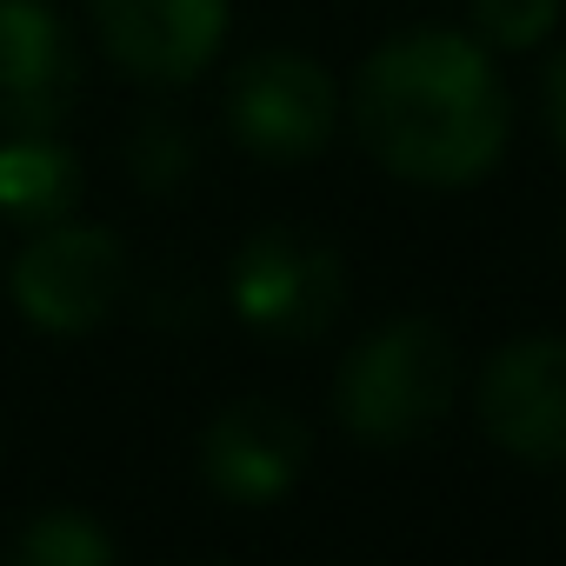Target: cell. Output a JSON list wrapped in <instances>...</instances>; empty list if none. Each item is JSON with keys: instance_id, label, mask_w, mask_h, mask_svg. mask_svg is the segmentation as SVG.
<instances>
[{"instance_id": "cell-10", "label": "cell", "mask_w": 566, "mask_h": 566, "mask_svg": "<svg viewBox=\"0 0 566 566\" xmlns=\"http://www.w3.org/2000/svg\"><path fill=\"white\" fill-rule=\"evenodd\" d=\"M74 200H81V160L54 134H8L0 140V207L14 220L54 227V220H67Z\"/></svg>"}, {"instance_id": "cell-7", "label": "cell", "mask_w": 566, "mask_h": 566, "mask_svg": "<svg viewBox=\"0 0 566 566\" xmlns=\"http://www.w3.org/2000/svg\"><path fill=\"white\" fill-rule=\"evenodd\" d=\"M81 101V48L48 0H0V134H61Z\"/></svg>"}, {"instance_id": "cell-12", "label": "cell", "mask_w": 566, "mask_h": 566, "mask_svg": "<svg viewBox=\"0 0 566 566\" xmlns=\"http://www.w3.org/2000/svg\"><path fill=\"white\" fill-rule=\"evenodd\" d=\"M473 28L486 48H533L559 28V0H473Z\"/></svg>"}, {"instance_id": "cell-13", "label": "cell", "mask_w": 566, "mask_h": 566, "mask_svg": "<svg viewBox=\"0 0 566 566\" xmlns=\"http://www.w3.org/2000/svg\"><path fill=\"white\" fill-rule=\"evenodd\" d=\"M546 120H553L559 154H566V48H559V54H553V67H546Z\"/></svg>"}, {"instance_id": "cell-8", "label": "cell", "mask_w": 566, "mask_h": 566, "mask_svg": "<svg viewBox=\"0 0 566 566\" xmlns=\"http://www.w3.org/2000/svg\"><path fill=\"white\" fill-rule=\"evenodd\" d=\"M101 48L154 87L200 81L227 41V0H87Z\"/></svg>"}, {"instance_id": "cell-5", "label": "cell", "mask_w": 566, "mask_h": 566, "mask_svg": "<svg viewBox=\"0 0 566 566\" xmlns=\"http://www.w3.org/2000/svg\"><path fill=\"white\" fill-rule=\"evenodd\" d=\"M120 273H127V260L107 227L54 220L14 260V307L48 334H87L114 314Z\"/></svg>"}, {"instance_id": "cell-4", "label": "cell", "mask_w": 566, "mask_h": 566, "mask_svg": "<svg viewBox=\"0 0 566 566\" xmlns=\"http://www.w3.org/2000/svg\"><path fill=\"white\" fill-rule=\"evenodd\" d=\"M227 134L273 167L314 160L334 134V81L307 54H253L227 81Z\"/></svg>"}, {"instance_id": "cell-3", "label": "cell", "mask_w": 566, "mask_h": 566, "mask_svg": "<svg viewBox=\"0 0 566 566\" xmlns=\"http://www.w3.org/2000/svg\"><path fill=\"white\" fill-rule=\"evenodd\" d=\"M233 314L273 340H314L347 307V266L334 240L307 227H260L227 266Z\"/></svg>"}, {"instance_id": "cell-11", "label": "cell", "mask_w": 566, "mask_h": 566, "mask_svg": "<svg viewBox=\"0 0 566 566\" xmlns=\"http://www.w3.org/2000/svg\"><path fill=\"white\" fill-rule=\"evenodd\" d=\"M8 553L21 566H107L120 553V539L94 513H81V506H48V513H34L8 539Z\"/></svg>"}, {"instance_id": "cell-1", "label": "cell", "mask_w": 566, "mask_h": 566, "mask_svg": "<svg viewBox=\"0 0 566 566\" xmlns=\"http://www.w3.org/2000/svg\"><path fill=\"white\" fill-rule=\"evenodd\" d=\"M354 127L367 154L420 187H473L506 154V87L486 41L413 28L367 54L354 81Z\"/></svg>"}, {"instance_id": "cell-2", "label": "cell", "mask_w": 566, "mask_h": 566, "mask_svg": "<svg viewBox=\"0 0 566 566\" xmlns=\"http://www.w3.org/2000/svg\"><path fill=\"white\" fill-rule=\"evenodd\" d=\"M453 394H460V347L447 327H433L420 314L367 334L334 374L340 427L374 447H400V440L427 433L453 407Z\"/></svg>"}, {"instance_id": "cell-9", "label": "cell", "mask_w": 566, "mask_h": 566, "mask_svg": "<svg viewBox=\"0 0 566 566\" xmlns=\"http://www.w3.org/2000/svg\"><path fill=\"white\" fill-rule=\"evenodd\" d=\"M307 473V427L273 400H233L200 433V480L233 506H266Z\"/></svg>"}, {"instance_id": "cell-6", "label": "cell", "mask_w": 566, "mask_h": 566, "mask_svg": "<svg viewBox=\"0 0 566 566\" xmlns=\"http://www.w3.org/2000/svg\"><path fill=\"white\" fill-rule=\"evenodd\" d=\"M480 427L526 467H566V334H526L486 360Z\"/></svg>"}]
</instances>
